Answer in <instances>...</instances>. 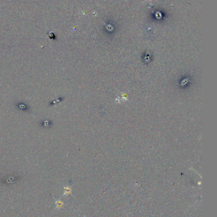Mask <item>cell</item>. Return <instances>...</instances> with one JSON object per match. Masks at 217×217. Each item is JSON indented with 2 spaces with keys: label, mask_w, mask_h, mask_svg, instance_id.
Returning a JSON list of instances; mask_svg holds the SVG:
<instances>
[{
  "label": "cell",
  "mask_w": 217,
  "mask_h": 217,
  "mask_svg": "<svg viewBox=\"0 0 217 217\" xmlns=\"http://www.w3.org/2000/svg\"><path fill=\"white\" fill-rule=\"evenodd\" d=\"M71 192V188L69 187H66L64 188V195H68L69 194H70Z\"/></svg>",
  "instance_id": "7a4b0ae2"
},
{
  "label": "cell",
  "mask_w": 217,
  "mask_h": 217,
  "mask_svg": "<svg viewBox=\"0 0 217 217\" xmlns=\"http://www.w3.org/2000/svg\"><path fill=\"white\" fill-rule=\"evenodd\" d=\"M55 204H56V208L57 209H60V208H63V202L61 200H57L55 202Z\"/></svg>",
  "instance_id": "6da1fadb"
}]
</instances>
